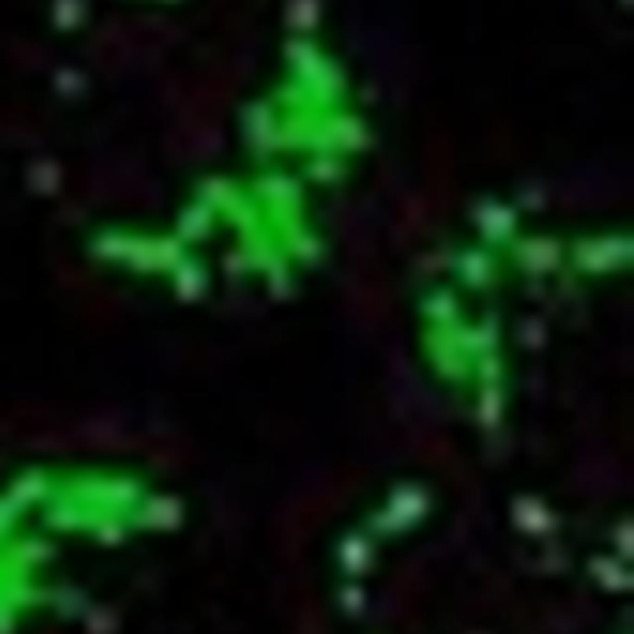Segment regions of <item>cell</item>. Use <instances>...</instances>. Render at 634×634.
I'll list each match as a JSON object with an SVG mask.
<instances>
[{
    "instance_id": "1",
    "label": "cell",
    "mask_w": 634,
    "mask_h": 634,
    "mask_svg": "<svg viewBox=\"0 0 634 634\" xmlns=\"http://www.w3.org/2000/svg\"><path fill=\"white\" fill-rule=\"evenodd\" d=\"M48 56L45 160L115 231L312 237L371 148L309 0H71Z\"/></svg>"
}]
</instances>
